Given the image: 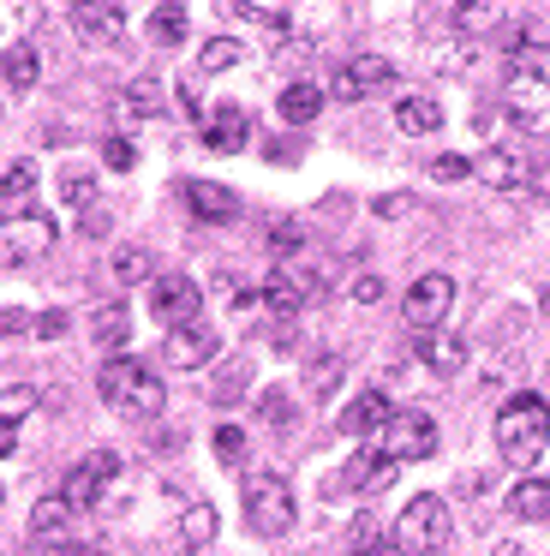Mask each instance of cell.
Listing matches in <instances>:
<instances>
[{
  "label": "cell",
  "instance_id": "obj_1",
  "mask_svg": "<svg viewBox=\"0 0 550 556\" xmlns=\"http://www.w3.org/2000/svg\"><path fill=\"white\" fill-rule=\"evenodd\" d=\"M497 448H502V467H533L538 455L550 448V407L545 395H509L497 413Z\"/></svg>",
  "mask_w": 550,
  "mask_h": 556
},
{
  "label": "cell",
  "instance_id": "obj_2",
  "mask_svg": "<svg viewBox=\"0 0 550 556\" xmlns=\"http://www.w3.org/2000/svg\"><path fill=\"white\" fill-rule=\"evenodd\" d=\"M239 503H246V527L258 532V539H282V532H293V484L282 479V472H251L246 491H239Z\"/></svg>",
  "mask_w": 550,
  "mask_h": 556
},
{
  "label": "cell",
  "instance_id": "obj_3",
  "mask_svg": "<svg viewBox=\"0 0 550 556\" xmlns=\"http://www.w3.org/2000/svg\"><path fill=\"white\" fill-rule=\"evenodd\" d=\"M442 544H449V503L437 491L413 496L401 508V520H395V551L401 556H442Z\"/></svg>",
  "mask_w": 550,
  "mask_h": 556
},
{
  "label": "cell",
  "instance_id": "obj_4",
  "mask_svg": "<svg viewBox=\"0 0 550 556\" xmlns=\"http://www.w3.org/2000/svg\"><path fill=\"white\" fill-rule=\"evenodd\" d=\"M502 109H509V121L521 126V132L550 126V73H509V85H502Z\"/></svg>",
  "mask_w": 550,
  "mask_h": 556
},
{
  "label": "cell",
  "instance_id": "obj_5",
  "mask_svg": "<svg viewBox=\"0 0 550 556\" xmlns=\"http://www.w3.org/2000/svg\"><path fill=\"white\" fill-rule=\"evenodd\" d=\"M198 312H203V293H198V281H191V276H155L150 281V317L162 329L198 324Z\"/></svg>",
  "mask_w": 550,
  "mask_h": 556
},
{
  "label": "cell",
  "instance_id": "obj_6",
  "mask_svg": "<svg viewBox=\"0 0 550 556\" xmlns=\"http://www.w3.org/2000/svg\"><path fill=\"white\" fill-rule=\"evenodd\" d=\"M108 484H120V455H114V448H90V455L66 472L60 496H66L72 508H90V503H102Z\"/></svg>",
  "mask_w": 550,
  "mask_h": 556
},
{
  "label": "cell",
  "instance_id": "obj_7",
  "mask_svg": "<svg viewBox=\"0 0 550 556\" xmlns=\"http://www.w3.org/2000/svg\"><path fill=\"white\" fill-rule=\"evenodd\" d=\"M54 245V216L42 210H24V216H0V264H18V257H42Z\"/></svg>",
  "mask_w": 550,
  "mask_h": 556
},
{
  "label": "cell",
  "instance_id": "obj_8",
  "mask_svg": "<svg viewBox=\"0 0 550 556\" xmlns=\"http://www.w3.org/2000/svg\"><path fill=\"white\" fill-rule=\"evenodd\" d=\"M377 448L389 460H401V467H407V460H430V455H437V425H430L425 413H395V419L383 425V443Z\"/></svg>",
  "mask_w": 550,
  "mask_h": 556
},
{
  "label": "cell",
  "instance_id": "obj_9",
  "mask_svg": "<svg viewBox=\"0 0 550 556\" xmlns=\"http://www.w3.org/2000/svg\"><path fill=\"white\" fill-rule=\"evenodd\" d=\"M389 85H395V61H383V54H359V61L335 66L329 97L335 102H365V97H377V90H389Z\"/></svg>",
  "mask_w": 550,
  "mask_h": 556
},
{
  "label": "cell",
  "instance_id": "obj_10",
  "mask_svg": "<svg viewBox=\"0 0 550 556\" xmlns=\"http://www.w3.org/2000/svg\"><path fill=\"white\" fill-rule=\"evenodd\" d=\"M449 305H454V281L449 276H418L413 288H407V300H401V312H407V329H442V317H449Z\"/></svg>",
  "mask_w": 550,
  "mask_h": 556
},
{
  "label": "cell",
  "instance_id": "obj_11",
  "mask_svg": "<svg viewBox=\"0 0 550 556\" xmlns=\"http://www.w3.org/2000/svg\"><path fill=\"white\" fill-rule=\"evenodd\" d=\"M215 329L210 324H186V329H167V341H162V365L167 371H203V365L215 359Z\"/></svg>",
  "mask_w": 550,
  "mask_h": 556
},
{
  "label": "cell",
  "instance_id": "obj_12",
  "mask_svg": "<svg viewBox=\"0 0 550 556\" xmlns=\"http://www.w3.org/2000/svg\"><path fill=\"white\" fill-rule=\"evenodd\" d=\"M246 138H251V121H246L239 102H215V109L203 114V144H210L215 156H239Z\"/></svg>",
  "mask_w": 550,
  "mask_h": 556
},
{
  "label": "cell",
  "instance_id": "obj_13",
  "mask_svg": "<svg viewBox=\"0 0 550 556\" xmlns=\"http://www.w3.org/2000/svg\"><path fill=\"white\" fill-rule=\"evenodd\" d=\"M395 419V407H389V395H383V389H365V395H353L341 407V437H359V443H365V437H383V425Z\"/></svg>",
  "mask_w": 550,
  "mask_h": 556
},
{
  "label": "cell",
  "instance_id": "obj_14",
  "mask_svg": "<svg viewBox=\"0 0 550 556\" xmlns=\"http://www.w3.org/2000/svg\"><path fill=\"white\" fill-rule=\"evenodd\" d=\"M179 198L191 204V216H198V222H234L239 216V192H234V186L186 180V186H179Z\"/></svg>",
  "mask_w": 550,
  "mask_h": 556
},
{
  "label": "cell",
  "instance_id": "obj_15",
  "mask_svg": "<svg viewBox=\"0 0 550 556\" xmlns=\"http://www.w3.org/2000/svg\"><path fill=\"white\" fill-rule=\"evenodd\" d=\"M413 353H418V365H425V371L449 377V371H461L466 341H461V336H449V329H425V336L413 341Z\"/></svg>",
  "mask_w": 550,
  "mask_h": 556
},
{
  "label": "cell",
  "instance_id": "obj_16",
  "mask_svg": "<svg viewBox=\"0 0 550 556\" xmlns=\"http://www.w3.org/2000/svg\"><path fill=\"white\" fill-rule=\"evenodd\" d=\"M215 532H222V515H215V503H191L186 515H179V556H203L215 544Z\"/></svg>",
  "mask_w": 550,
  "mask_h": 556
},
{
  "label": "cell",
  "instance_id": "obj_17",
  "mask_svg": "<svg viewBox=\"0 0 550 556\" xmlns=\"http://www.w3.org/2000/svg\"><path fill=\"white\" fill-rule=\"evenodd\" d=\"M341 377H347L341 353H335V348H311V359H305V395L311 401L335 395V389H341Z\"/></svg>",
  "mask_w": 550,
  "mask_h": 556
},
{
  "label": "cell",
  "instance_id": "obj_18",
  "mask_svg": "<svg viewBox=\"0 0 550 556\" xmlns=\"http://www.w3.org/2000/svg\"><path fill=\"white\" fill-rule=\"evenodd\" d=\"M72 25L84 37H120L126 30V7L120 0H90V7H72Z\"/></svg>",
  "mask_w": 550,
  "mask_h": 556
},
{
  "label": "cell",
  "instance_id": "obj_19",
  "mask_svg": "<svg viewBox=\"0 0 550 556\" xmlns=\"http://www.w3.org/2000/svg\"><path fill=\"white\" fill-rule=\"evenodd\" d=\"M395 126L407 138H430V132H442V109L430 97H401L395 102Z\"/></svg>",
  "mask_w": 550,
  "mask_h": 556
},
{
  "label": "cell",
  "instance_id": "obj_20",
  "mask_svg": "<svg viewBox=\"0 0 550 556\" xmlns=\"http://www.w3.org/2000/svg\"><path fill=\"white\" fill-rule=\"evenodd\" d=\"M473 174H478L485 186H497V192H514V186H526L521 156H509V150H485V156H473Z\"/></svg>",
  "mask_w": 550,
  "mask_h": 556
},
{
  "label": "cell",
  "instance_id": "obj_21",
  "mask_svg": "<svg viewBox=\"0 0 550 556\" xmlns=\"http://www.w3.org/2000/svg\"><path fill=\"white\" fill-rule=\"evenodd\" d=\"M30 198H36V162H12L0 174V216H24Z\"/></svg>",
  "mask_w": 550,
  "mask_h": 556
},
{
  "label": "cell",
  "instance_id": "obj_22",
  "mask_svg": "<svg viewBox=\"0 0 550 556\" xmlns=\"http://www.w3.org/2000/svg\"><path fill=\"white\" fill-rule=\"evenodd\" d=\"M90 336H96V348H108V353L126 348V336H132V312H126V300H108L102 312L90 317Z\"/></svg>",
  "mask_w": 550,
  "mask_h": 556
},
{
  "label": "cell",
  "instance_id": "obj_23",
  "mask_svg": "<svg viewBox=\"0 0 550 556\" xmlns=\"http://www.w3.org/2000/svg\"><path fill=\"white\" fill-rule=\"evenodd\" d=\"M114 407H120V413H126V419H155V413H162V407H167V389H162V383H155V377H150V371H143V377H138V383H132V389H126V395H120V401H114Z\"/></svg>",
  "mask_w": 550,
  "mask_h": 556
},
{
  "label": "cell",
  "instance_id": "obj_24",
  "mask_svg": "<svg viewBox=\"0 0 550 556\" xmlns=\"http://www.w3.org/2000/svg\"><path fill=\"white\" fill-rule=\"evenodd\" d=\"M126 109L138 114V121H155V114H167V85H162L155 73L132 78V85H126Z\"/></svg>",
  "mask_w": 550,
  "mask_h": 556
},
{
  "label": "cell",
  "instance_id": "obj_25",
  "mask_svg": "<svg viewBox=\"0 0 550 556\" xmlns=\"http://www.w3.org/2000/svg\"><path fill=\"white\" fill-rule=\"evenodd\" d=\"M66 520H72V503H66V496H42V503H36L30 508V539H42V544H54L60 539V532H66Z\"/></svg>",
  "mask_w": 550,
  "mask_h": 556
},
{
  "label": "cell",
  "instance_id": "obj_26",
  "mask_svg": "<svg viewBox=\"0 0 550 556\" xmlns=\"http://www.w3.org/2000/svg\"><path fill=\"white\" fill-rule=\"evenodd\" d=\"M0 78H7L12 90H36V78H42V54H36L30 42L7 49V61H0Z\"/></svg>",
  "mask_w": 550,
  "mask_h": 556
},
{
  "label": "cell",
  "instance_id": "obj_27",
  "mask_svg": "<svg viewBox=\"0 0 550 556\" xmlns=\"http://www.w3.org/2000/svg\"><path fill=\"white\" fill-rule=\"evenodd\" d=\"M323 114V90L317 85H287L282 90V121L287 126H311Z\"/></svg>",
  "mask_w": 550,
  "mask_h": 556
},
{
  "label": "cell",
  "instance_id": "obj_28",
  "mask_svg": "<svg viewBox=\"0 0 550 556\" xmlns=\"http://www.w3.org/2000/svg\"><path fill=\"white\" fill-rule=\"evenodd\" d=\"M509 508L521 520H550V479H521L509 491Z\"/></svg>",
  "mask_w": 550,
  "mask_h": 556
},
{
  "label": "cell",
  "instance_id": "obj_29",
  "mask_svg": "<svg viewBox=\"0 0 550 556\" xmlns=\"http://www.w3.org/2000/svg\"><path fill=\"white\" fill-rule=\"evenodd\" d=\"M114 281L120 288H132V281H155V257L143 252V245H120L114 252Z\"/></svg>",
  "mask_w": 550,
  "mask_h": 556
},
{
  "label": "cell",
  "instance_id": "obj_30",
  "mask_svg": "<svg viewBox=\"0 0 550 556\" xmlns=\"http://www.w3.org/2000/svg\"><path fill=\"white\" fill-rule=\"evenodd\" d=\"M150 42L155 49H179V42H186V7H155L150 13Z\"/></svg>",
  "mask_w": 550,
  "mask_h": 556
},
{
  "label": "cell",
  "instance_id": "obj_31",
  "mask_svg": "<svg viewBox=\"0 0 550 556\" xmlns=\"http://www.w3.org/2000/svg\"><path fill=\"white\" fill-rule=\"evenodd\" d=\"M60 198H66L72 210H84V216L102 204V198H96V180H90L84 168H66V174H60Z\"/></svg>",
  "mask_w": 550,
  "mask_h": 556
},
{
  "label": "cell",
  "instance_id": "obj_32",
  "mask_svg": "<svg viewBox=\"0 0 550 556\" xmlns=\"http://www.w3.org/2000/svg\"><path fill=\"white\" fill-rule=\"evenodd\" d=\"M36 401H42V389H36V383H12V389H0V419L18 425L24 413H36Z\"/></svg>",
  "mask_w": 550,
  "mask_h": 556
},
{
  "label": "cell",
  "instance_id": "obj_33",
  "mask_svg": "<svg viewBox=\"0 0 550 556\" xmlns=\"http://www.w3.org/2000/svg\"><path fill=\"white\" fill-rule=\"evenodd\" d=\"M239 61H246V49H239L234 37H210V42H203V73H234Z\"/></svg>",
  "mask_w": 550,
  "mask_h": 556
},
{
  "label": "cell",
  "instance_id": "obj_34",
  "mask_svg": "<svg viewBox=\"0 0 550 556\" xmlns=\"http://www.w3.org/2000/svg\"><path fill=\"white\" fill-rule=\"evenodd\" d=\"M258 413L275 425V431H287V425H293V395H287V389H263V395H258Z\"/></svg>",
  "mask_w": 550,
  "mask_h": 556
},
{
  "label": "cell",
  "instance_id": "obj_35",
  "mask_svg": "<svg viewBox=\"0 0 550 556\" xmlns=\"http://www.w3.org/2000/svg\"><path fill=\"white\" fill-rule=\"evenodd\" d=\"M215 460H222V467H239V460H246V431H239V425H222V431H215Z\"/></svg>",
  "mask_w": 550,
  "mask_h": 556
},
{
  "label": "cell",
  "instance_id": "obj_36",
  "mask_svg": "<svg viewBox=\"0 0 550 556\" xmlns=\"http://www.w3.org/2000/svg\"><path fill=\"white\" fill-rule=\"evenodd\" d=\"M270 252L282 257V264H287V257H299V252H305V240H299V228H293V222H275V228H270Z\"/></svg>",
  "mask_w": 550,
  "mask_h": 556
},
{
  "label": "cell",
  "instance_id": "obj_37",
  "mask_svg": "<svg viewBox=\"0 0 550 556\" xmlns=\"http://www.w3.org/2000/svg\"><path fill=\"white\" fill-rule=\"evenodd\" d=\"M102 162L108 168H138V144H132V138H102Z\"/></svg>",
  "mask_w": 550,
  "mask_h": 556
},
{
  "label": "cell",
  "instance_id": "obj_38",
  "mask_svg": "<svg viewBox=\"0 0 550 556\" xmlns=\"http://www.w3.org/2000/svg\"><path fill=\"white\" fill-rule=\"evenodd\" d=\"M239 389H246V359H234V365L222 371V383H215V407H234Z\"/></svg>",
  "mask_w": 550,
  "mask_h": 556
},
{
  "label": "cell",
  "instance_id": "obj_39",
  "mask_svg": "<svg viewBox=\"0 0 550 556\" xmlns=\"http://www.w3.org/2000/svg\"><path fill=\"white\" fill-rule=\"evenodd\" d=\"M263 341H270V353H293V348H299V329H293V317H275V324L263 329Z\"/></svg>",
  "mask_w": 550,
  "mask_h": 556
},
{
  "label": "cell",
  "instance_id": "obj_40",
  "mask_svg": "<svg viewBox=\"0 0 550 556\" xmlns=\"http://www.w3.org/2000/svg\"><path fill=\"white\" fill-rule=\"evenodd\" d=\"M466 174H473V156H437V162H430V180H442V186L466 180Z\"/></svg>",
  "mask_w": 550,
  "mask_h": 556
},
{
  "label": "cell",
  "instance_id": "obj_41",
  "mask_svg": "<svg viewBox=\"0 0 550 556\" xmlns=\"http://www.w3.org/2000/svg\"><path fill=\"white\" fill-rule=\"evenodd\" d=\"M371 467H377V448H359L353 460H347V472H341V484H359L365 491V479H371Z\"/></svg>",
  "mask_w": 550,
  "mask_h": 556
},
{
  "label": "cell",
  "instance_id": "obj_42",
  "mask_svg": "<svg viewBox=\"0 0 550 556\" xmlns=\"http://www.w3.org/2000/svg\"><path fill=\"white\" fill-rule=\"evenodd\" d=\"M395 472H401V460H389V455H383V448H377V467H371L365 491H389V484H395Z\"/></svg>",
  "mask_w": 550,
  "mask_h": 556
},
{
  "label": "cell",
  "instance_id": "obj_43",
  "mask_svg": "<svg viewBox=\"0 0 550 556\" xmlns=\"http://www.w3.org/2000/svg\"><path fill=\"white\" fill-rule=\"evenodd\" d=\"M454 18H461L466 30H478V25H490V18H497V7H490V0H473V7H454Z\"/></svg>",
  "mask_w": 550,
  "mask_h": 556
},
{
  "label": "cell",
  "instance_id": "obj_44",
  "mask_svg": "<svg viewBox=\"0 0 550 556\" xmlns=\"http://www.w3.org/2000/svg\"><path fill=\"white\" fill-rule=\"evenodd\" d=\"M66 329H72L66 312H42V317H36V336H42V341H60Z\"/></svg>",
  "mask_w": 550,
  "mask_h": 556
},
{
  "label": "cell",
  "instance_id": "obj_45",
  "mask_svg": "<svg viewBox=\"0 0 550 556\" xmlns=\"http://www.w3.org/2000/svg\"><path fill=\"white\" fill-rule=\"evenodd\" d=\"M371 210H377L383 222H395V216H407V210H413V198H407V192H383V198H377V204H371Z\"/></svg>",
  "mask_w": 550,
  "mask_h": 556
},
{
  "label": "cell",
  "instance_id": "obj_46",
  "mask_svg": "<svg viewBox=\"0 0 550 556\" xmlns=\"http://www.w3.org/2000/svg\"><path fill=\"white\" fill-rule=\"evenodd\" d=\"M353 300H359V305H377V300H383V281H377V276H359V281H353Z\"/></svg>",
  "mask_w": 550,
  "mask_h": 556
},
{
  "label": "cell",
  "instance_id": "obj_47",
  "mask_svg": "<svg viewBox=\"0 0 550 556\" xmlns=\"http://www.w3.org/2000/svg\"><path fill=\"white\" fill-rule=\"evenodd\" d=\"M30 317H24V312H0V336H30Z\"/></svg>",
  "mask_w": 550,
  "mask_h": 556
},
{
  "label": "cell",
  "instance_id": "obj_48",
  "mask_svg": "<svg viewBox=\"0 0 550 556\" xmlns=\"http://www.w3.org/2000/svg\"><path fill=\"white\" fill-rule=\"evenodd\" d=\"M347 556H401V551H395V544H377V539H371V544H353Z\"/></svg>",
  "mask_w": 550,
  "mask_h": 556
},
{
  "label": "cell",
  "instance_id": "obj_49",
  "mask_svg": "<svg viewBox=\"0 0 550 556\" xmlns=\"http://www.w3.org/2000/svg\"><path fill=\"white\" fill-rule=\"evenodd\" d=\"M84 233H108V210H102V204H96L90 216H84Z\"/></svg>",
  "mask_w": 550,
  "mask_h": 556
},
{
  "label": "cell",
  "instance_id": "obj_50",
  "mask_svg": "<svg viewBox=\"0 0 550 556\" xmlns=\"http://www.w3.org/2000/svg\"><path fill=\"white\" fill-rule=\"evenodd\" d=\"M12 443H18V425L0 419V455H12Z\"/></svg>",
  "mask_w": 550,
  "mask_h": 556
},
{
  "label": "cell",
  "instance_id": "obj_51",
  "mask_svg": "<svg viewBox=\"0 0 550 556\" xmlns=\"http://www.w3.org/2000/svg\"><path fill=\"white\" fill-rule=\"evenodd\" d=\"M533 186H538V192H550V156H545V162H538V168H533Z\"/></svg>",
  "mask_w": 550,
  "mask_h": 556
},
{
  "label": "cell",
  "instance_id": "obj_52",
  "mask_svg": "<svg viewBox=\"0 0 550 556\" xmlns=\"http://www.w3.org/2000/svg\"><path fill=\"white\" fill-rule=\"evenodd\" d=\"M538 305H545V317H550V288H545V300H538Z\"/></svg>",
  "mask_w": 550,
  "mask_h": 556
},
{
  "label": "cell",
  "instance_id": "obj_53",
  "mask_svg": "<svg viewBox=\"0 0 550 556\" xmlns=\"http://www.w3.org/2000/svg\"><path fill=\"white\" fill-rule=\"evenodd\" d=\"M66 556H96V551H66Z\"/></svg>",
  "mask_w": 550,
  "mask_h": 556
},
{
  "label": "cell",
  "instance_id": "obj_54",
  "mask_svg": "<svg viewBox=\"0 0 550 556\" xmlns=\"http://www.w3.org/2000/svg\"><path fill=\"white\" fill-rule=\"evenodd\" d=\"M0 496H7V491H0Z\"/></svg>",
  "mask_w": 550,
  "mask_h": 556
}]
</instances>
